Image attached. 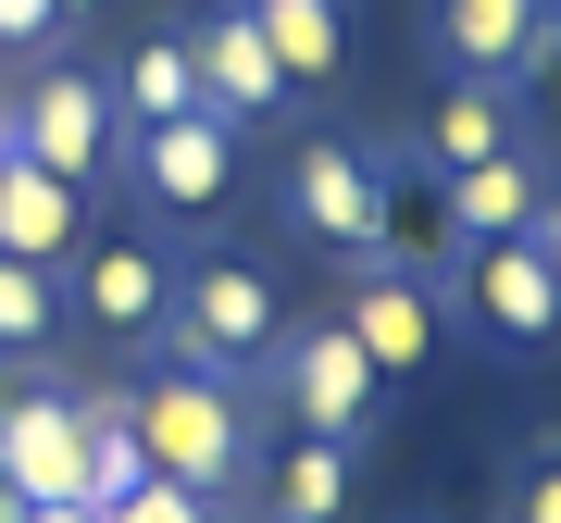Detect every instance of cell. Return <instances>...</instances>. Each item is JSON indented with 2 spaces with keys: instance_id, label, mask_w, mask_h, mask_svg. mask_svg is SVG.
I'll list each match as a JSON object with an SVG mask.
<instances>
[{
  "instance_id": "obj_21",
  "label": "cell",
  "mask_w": 561,
  "mask_h": 523,
  "mask_svg": "<svg viewBox=\"0 0 561 523\" xmlns=\"http://www.w3.org/2000/svg\"><path fill=\"white\" fill-rule=\"evenodd\" d=\"M512 523H561V449H537V462L512 474Z\"/></svg>"
},
{
  "instance_id": "obj_4",
  "label": "cell",
  "mask_w": 561,
  "mask_h": 523,
  "mask_svg": "<svg viewBox=\"0 0 561 523\" xmlns=\"http://www.w3.org/2000/svg\"><path fill=\"white\" fill-rule=\"evenodd\" d=\"M437 312H461L486 349H500V362H537V349L561 337V275H549L537 237H474Z\"/></svg>"
},
{
  "instance_id": "obj_24",
  "label": "cell",
  "mask_w": 561,
  "mask_h": 523,
  "mask_svg": "<svg viewBox=\"0 0 561 523\" xmlns=\"http://www.w3.org/2000/svg\"><path fill=\"white\" fill-rule=\"evenodd\" d=\"M25 523H101V511H76V499H50V511H25Z\"/></svg>"
},
{
  "instance_id": "obj_3",
  "label": "cell",
  "mask_w": 561,
  "mask_h": 523,
  "mask_svg": "<svg viewBox=\"0 0 561 523\" xmlns=\"http://www.w3.org/2000/svg\"><path fill=\"white\" fill-rule=\"evenodd\" d=\"M275 275L262 262H238V249H201L175 275V324H162V349L175 362H201V374H250L262 349H275Z\"/></svg>"
},
{
  "instance_id": "obj_20",
  "label": "cell",
  "mask_w": 561,
  "mask_h": 523,
  "mask_svg": "<svg viewBox=\"0 0 561 523\" xmlns=\"http://www.w3.org/2000/svg\"><path fill=\"white\" fill-rule=\"evenodd\" d=\"M101 523H225V511L201 499V486H162V474H138V486H125Z\"/></svg>"
},
{
  "instance_id": "obj_6",
  "label": "cell",
  "mask_w": 561,
  "mask_h": 523,
  "mask_svg": "<svg viewBox=\"0 0 561 523\" xmlns=\"http://www.w3.org/2000/svg\"><path fill=\"white\" fill-rule=\"evenodd\" d=\"M275 386L287 411H300V437H362V411H375V362L350 349V324H275Z\"/></svg>"
},
{
  "instance_id": "obj_8",
  "label": "cell",
  "mask_w": 561,
  "mask_h": 523,
  "mask_svg": "<svg viewBox=\"0 0 561 523\" xmlns=\"http://www.w3.org/2000/svg\"><path fill=\"white\" fill-rule=\"evenodd\" d=\"M187 101H201L213 125H262V113H287V101H300V88L275 75L262 25L225 0V13H201V25H187Z\"/></svg>"
},
{
  "instance_id": "obj_22",
  "label": "cell",
  "mask_w": 561,
  "mask_h": 523,
  "mask_svg": "<svg viewBox=\"0 0 561 523\" xmlns=\"http://www.w3.org/2000/svg\"><path fill=\"white\" fill-rule=\"evenodd\" d=\"M50 25H62V0H0V50H38Z\"/></svg>"
},
{
  "instance_id": "obj_16",
  "label": "cell",
  "mask_w": 561,
  "mask_h": 523,
  "mask_svg": "<svg viewBox=\"0 0 561 523\" xmlns=\"http://www.w3.org/2000/svg\"><path fill=\"white\" fill-rule=\"evenodd\" d=\"M238 13L262 25V50H275V75L287 88H324L350 62V25H337V0H238Z\"/></svg>"
},
{
  "instance_id": "obj_2",
  "label": "cell",
  "mask_w": 561,
  "mask_h": 523,
  "mask_svg": "<svg viewBox=\"0 0 561 523\" xmlns=\"http://www.w3.org/2000/svg\"><path fill=\"white\" fill-rule=\"evenodd\" d=\"M0 138L38 162V175H62V187L88 200V187L125 162V113H113V88H101V75H76V62H38L13 101H0Z\"/></svg>"
},
{
  "instance_id": "obj_9",
  "label": "cell",
  "mask_w": 561,
  "mask_h": 523,
  "mask_svg": "<svg viewBox=\"0 0 561 523\" xmlns=\"http://www.w3.org/2000/svg\"><path fill=\"white\" fill-rule=\"evenodd\" d=\"M76 312H88V337H113V349H162V324H175V262L150 237H101L76 262Z\"/></svg>"
},
{
  "instance_id": "obj_5",
  "label": "cell",
  "mask_w": 561,
  "mask_h": 523,
  "mask_svg": "<svg viewBox=\"0 0 561 523\" xmlns=\"http://www.w3.org/2000/svg\"><path fill=\"white\" fill-rule=\"evenodd\" d=\"M125 175H138L162 212H225L238 200V125H213V113L125 125Z\"/></svg>"
},
{
  "instance_id": "obj_25",
  "label": "cell",
  "mask_w": 561,
  "mask_h": 523,
  "mask_svg": "<svg viewBox=\"0 0 561 523\" xmlns=\"http://www.w3.org/2000/svg\"><path fill=\"white\" fill-rule=\"evenodd\" d=\"M62 13H101V0H62Z\"/></svg>"
},
{
  "instance_id": "obj_14",
  "label": "cell",
  "mask_w": 561,
  "mask_h": 523,
  "mask_svg": "<svg viewBox=\"0 0 561 523\" xmlns=\"http://www.w3.org/2000/svg\"><path fill=\"white\" fill-rule=\"evenodd\" d=\"M76 237H88V200H76L62 175H38L25 150H0V249L38 262V275H62V262H76Z\"/></svg>"
},
{
  "instance_id": "obj_19",
  "label": "cell",
  "mask_w": 561,
  "mask_h": 523,
  "mask_svg": "<svg viewBox=\"0 0 561 523\" xmlns=\"http://www.w3.org/2000/svg\"><path fill=\"white\" fill-rule=\"evenodd\" d=\"M50 324H62V275H38V262L0 249V349H38Z\"/></svg>"
},
{
  "instance_id": "obj_12",
  "label": "cell",
  "mask_w": 561,
  "mask_h": 523,
  "mask_svg": "<svg viewBox=\"0 0 561 523\" xmlns=\"http://www.w3.org/2000/svg\"><path fill=\"white\" fill-rule=\"evenodd\" d=\"M350 349H362V362H375V386H400V374H424V362H437V287H424V275H362L350 287Z\"/></svg>"
},
{
  "instance_id": "obj_1",
  "label": "cell",
  "mask_w": 561,
  "mask_h": 523,
  "mask_svg": "<svg viewBox=\"0 0 561 523\" xmlns=\"http://www.w3.org/2000/svg\"><path fill=\"white\" fill-rule=\"evenodd\" d=\"M125 411H138V462H150L162 486H201V499H238V486L262 474L238 374H201V362H175V374L125 386Z\"/></svg>"
},
{
  "instance_id": "obj_13",
  "label": "cell",
  "mask_w": 561,
  "mask_h": 523,
  "mask_svg": "<svg viewBox=\"0 0 561 523\" xmlns=\"http://www.w3.org/2000/svg\"><path fill=\"white\" fill-rule=\"evenodd\" d=\"M549 200V162L537 150H486V162H461V175H437V212H449V249H474V237H524Z\"/></svg>"
},
{
  "instance_id": "obj_10",
  "label": "cell",
  "mask_w": 561,
  "mask_h": 523,
  "mask_svg": "<svg viewBox=\"0 0 561 523\" xmlns=\"http://www.w3.org/2000/svg\"><path fill=\"white\" fill-rule=\"evenodd\" d=\"M0 486H13L25 511H50V499L88 511V423H76V399L13 386V411H0Z\"/></svg>"
},
{
  "instance_id": "obj_17",
  "label": "cell",
  "mask_w": 561,
  "mask_h": 523,
  "mask_svg": "<svg viewBox=\"0 0 561 523\" xmlns=\"http://www.w3.org/2000/svg\"><path fill=\"white\" fill-rule=\"evenodd\" d=\"M262 511L275 523H337L350 511V437H300L287 462H262Z\"/></svg>"
},
{
  "instance_id": "obj_11",
  "label": "cell",
  "mask_w": 561,
  "mask_h": 523,
  "mask_svg": "<svg viewBox=\"0 0 561 523\" xmlns=\"http://www.w3.org/2000/svg\"><path fill=\"white\" fill-rule=\"evenodd\" d=\"M561 38V0H437V50L474 88H524Z\"/></svg>"
},
{
  "instance_id": "obj_23",
  "label": "cell",
  "mask_w": 561,
  "mask_h": 523,
  "mask_svg": "<svg viewBox=\"0 0 561 523\" xmlns=\"http://www.w3.org/2000/svg\"><path fill=\"white\" fill-rule=\"evenodd\" d=\"M524 237L549 249V275H561V175H549V200H537V224H524Z\"/></svg>"
},
{
  "instance_id": "obj_18",
  "label": "cell",
  "mask_w": 561,
  "mask_h": 523,
  "mask_svg": "<svg viewBox=\"0 0 561 523\" xmlns=\"http://www.w3.org/2000/svg\"><path fill=\"white\" fill-rule=\"evenodd\" d=\"M113 113H125V125H162V113H201V101H187V38H175V25L125 50V75H113Z\"/></svg>"
},
{
  "instance_id": "obj_26",
  "label": "cell",
  "mask_w": 561,
  "mask_h": 523,
  "mask_svg": "<svg viewBox=\"0 0 561 523\" xmlns=\"http://www.w3.org/2000/svg\"><path fill=\"white\" fill-rule=\"evenodd\" d=\"M0 150H13V138H0Z\"/></svg>"
},
{
  "instance_id": "obj_7",
  "label": "cell",
  "mask_w": 561,
  "mask_h": 523,
  "mask_svg": "<svg viewBox=\"0 0 561 523\" xmlns=\"http://www.w3.org/2000/svg\"><path fill=\"white\" fill-rule=\"evenodd\" d=\"M287 224L312 249H337L350 275H375V162L350 138H300V162H287Z\"/></svg>"
},
{
  "instance_id": "obj_15",
  "label": "cell",
  "mask_w": 561,
  "mask_h": 523,
  "mask_svg": "<svg viewBox=\"0 0 561 523\" xmlns=\"http://www.w3.org/2000/svg\"><path fill=\"white\" fill-rule=\"evenodd\" d=\"M524 125H512V88H474V75H449L437 101H424L412 125V150H424V175H461V162H486V150H512Z\"/></svg>"
}]
</instances>
